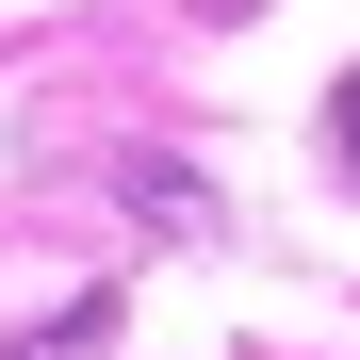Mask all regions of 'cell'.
Returning <instances> with one entry per match:
<instances>
[{"instance_id": "6da1fadb", "label": "cell", "mask_w": 360, "mask_h": 360, "mask_svg": "<svg viewBox=\"0 0 360 360\" xmlns=\"http://www.w3.org/2000/svg\"><path fill=\"white\" fill-rule=\"evenodd\" d=\"M98 328H115V311L82 295V311H66V344H17V360H98Z\"/></svg>"}, {"instance_id": "7a4b0ae2", "label": "cell", "mask_w": 360, "mask_h": 360, "mask_svg": "<svg viewBox=\"0 0 360 360\" xmlns=\"http://www.w3.org/2000/svg\"><path fill=\"white\" fill-rule=\"evenodd\" d=\"M328 131H344V164H360V82H344V115H328Z\"/></svg>"}]
</instances>
